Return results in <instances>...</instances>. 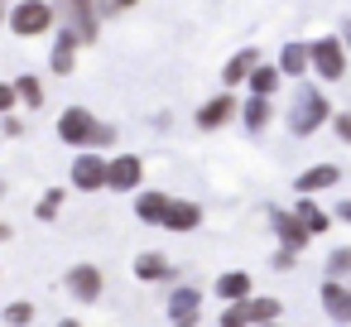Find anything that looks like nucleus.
Wrapping results in <instances>:
<instances>
[{
  "instance_id": "nucleus-6",
  "label": "nucleus",
  "mask_w": 351,
  "mask_h": 327,
  "mask_svg": "<svg viewBox=\"0 0 351 327\" xmlns=\"http://www.w3.org/2000/svg\"><path fill=\"white\" fill-rule=\"evenodd\" d=\"M279 313H284V303L260 293V298H241V303L221 308V327H260V322H279Z\"/></svg>"
},
{
  "instance_id": "nucleus-11",
  "label": "nucleus",
  "mask_w": 351,
  "mask_h": 327,
  "mask_svg": "<svg viewBox=\"0 0 351 327\" xmlns=\"http://www.w3.org/2000/svg\"><path fill=\"white\" fill-rule=\"evenodd\" d=\"M106 154H77L73 159V188L77 193H97V188H106Z\"/></svg>"
},
{
  "instance_id": "nucleus-34",
  "label": "nucleus",
  "mask_w": 351,
  "mask_h": 327,
  "mask_svg": "<svg viewBox=\"0 0 351 327\" xmlns=\"http://www.w3.org/2000/svg\"><path fill=\"white\" fill-rule=\"evenodd\" d=\"M341 39H346V49H351V15H346V25H341Z\"/></svg>"
},
{
  "instance_id": "nucleus-25",
  "label": "nucleus",
  "mask_w": 351,
  "mask_h": 327,
  "mask_svg": "<svg viewBox=\"0 0 351 327\" xmlns=\"http://www.w3.org/2000/svg\"><path fill=\"white\" fill-rule=\"evenodd\" d=\"M15 92H20V106H29V111H39V106H44V82H39L34 73L15 77Z\"/></svg>"
},
{
  "instance_id": "nucleus-9",
  "label": "nucleus",
  "mask_w": 351,
  "mask_h": 327,
  "mask_svg": "<svg viewBox=\"0 0 351 327\" xmlns=\"http://www.w3.org/2000/svg\"><path fill=\"white\" fill-rule=\"evenodd\" d=\"M269 221H274V236H279V245H284V250H298V255L308 250L313 231L298 221V212H284V207H274V212H269Z\"/></svg>"
},
{
  "instance_id": "nucleus-22",
  "label": "nucleus",
  "mask_w": 351,
  "mask_h": 327,
  "mask_svg": "<svg viewBox=\"0 0 351 327\" xmlns=\"http://www.w3.org/2000/svg\"><path fill=\"white\" fill-rule=\"evenodd\" d=\"M217 298H226V303L250 298V274H245V269H226V274H217Z\"/></svg>"
},
{
  "instance_id": "nucleus-27",
  "label": "nucleus",
  "mask_w": 351,
  "mask_h": 327,
  "mask_svg": "<svg viewBox=\"0 0 351 327\" xmlns=\"http://www.w3.org/2000/svg\"><path fill=\"white\" fill-rule=\"evenodd\" d=\"M5 322H10V327H34V303L15 298V303L5 308Z\"/></svg>"
},
{
  "instance_id": "nucleus-20",
  "label": "nucleus",
  "mask_w": 351,
  "mask_h": 327,
  "mask_svg": "<svg viewBox=\"0 0 351 327\" xmlns=\"http://www.w3.org/2000/svg\"><path fill=\"white\" fill-rule=\"evenodd\" d=\"M241 121H245L250 135H260V130L274 121V101H269V97H245V101H241Z\"/></svg>"
},
{
  "instance_id": "nucleus-16",
  "label": "nucleus",
  "mask_w": 351,
  "mask_h": 327,
  "mask_svg": "<svg viewBox=\"0 0 351 327\" xmlns=\"http://www.w3.org/2000/svg\"><path fill=\"white\" fill-rule=\"evenodd\" d=\"M260 63H265V58H260V49H241V53H231V58H226V68H221V87L231 92V87L250 82V73H255Z\"/></svg>"
},
{
  "instance_id": "nucleus-4",
  "label": "nucleus",
  "mask_w": 351,
  "mask_h": 327,
  "mask_svg": "<svg viewBox=\"0 0 351 327\" xmlns=\"http://www.w3.org/2000/svg\"><path fill=\"white\" fill-rule=\"evenodd\" d=\"M346 63H351V49H346L341 34L313 39V77H317V82H341V77H346Z\"/></svg>"
},
{
  "instance_id": "nucleus-39",
  "label": "nucleus",
  "mask_w": 351,
  "mask_h": 327,
  "mask_svg": "<svg viewBox=\"0 0 351 327\" xmlns=\"http://www.w3.org/2000/svg\"><path fill=\"white\" fill-rule=\"evenodd\" d=\"M0 197H5V183H0Z\"/></svg>"
},
{
  "instance_id": "nucleus-8",
  "label": "nucleus",
  "mask_w": 351,
  "mask_h": 327,
  "mask_svg": "<svg viewBox=\"0 0 351 327\" xmlns=\"http://www.w3.org/2000/svg\"><path fill=\"white\" fill-rule=\"evenodd\" d=\"M145 183V159L140 154H116L106 164V193H135Z\"/></svg>"
},
{
  "instance_id": "nucleus-36",
  "label": "nucleus",
  "mask_w": 351,
  "mask_h": 327,
  "mask_svg": "<svg viewBox=\"0 0 351 327\" xmlns=\"http://www.w3.org/2000/svg\"><path fill=\"white\" fill-rule=\"evenodd\" d=\"M0 241H10V226H5V221H0Z\"/></svg>"
},
{
  "instance_id": "nucleus-29",
  "label": "nucleus",
  "mask_w": 351,
  "mask_h": 327,
  "mask_svg": "<svg viewBox=\"0 0 351 327\" xmlns=\"http://www.w3.org/2000/svg\"><path fill=\"white\" fill-rule=\"evenodd\" d=\"M15 106H20V92H15V82H0V116H15Z\"/></svg>"
},
{
  "instance_id": "nucleus-33",
  "label": "nucleus",
  "mask_w": 351,
  "mask_h": 327,
  "mask_svg": "<svg viewBox=\"0 0 351 327\" xmlns=\"http://www.w3.org/2000/svg\"><path fill=\"white\" fill-rule=\"evenodd\" d=\"M135 5H140V0H111L106 10H135Z\"/></svg>"
},
{
  "instance_id": "nucleus-30",
  "label": "nucleus",
  "mask_w": 351,
  "mask_h": 327,
  "mask_svg": "<svg viewBox=\"0 0 351 327\" xmlns=\"http://www.w3.org/2000/svg\"><path fill=\"white\" fill-rule=\"evenodd\" d=\"M332 130H337L341 145H351V111H337V116H332Z\"/></svg>"
},
{
  "instance_id": "nucleus-26",
  "label": "nucleus",
  "mask_w": 351,
  "mask_h": 327,
  "mask_svg": "<svg viewBox=\"0 0 351 327\" xmlns=\"http://www.w3.org/2000/svg\"><path fill=\"white\" fill-rule=\"evenodd\" d=\"M327 279H351V245H337L327 255Z\"/></svg>"
},
{
  "instance_id": "nucleus-32",
  "label": "nucleus",
  "mask_w": 351,
  "mask_h": 327,
  "mask_svg": "<svg viewBox=\"0 0 351 327\" xmlns=\"http://www.w3.org/2000/svg\"><path fill=\"white\" fill-rule=\"evenodd\" d=\"M337 217H341V221H351V197H341V202H337Z\"/></svg>"
},
{
  "instance_id": "nucleus-17",
  "label": "nucleus",
  "mask_w": 351,
  "mask_h": 327,
  "mask_svg": "<svg viewBox=\"0 0 351 327\" xmlns=\"http://www.w3.org/2000/svg\"><path fill=\"white\" fill-rule=\"evenodd\" d=\"M77 49H82V39H77L73 29H63V34L53 39V53H49V68H53V77H68V73L77 68Z\"/></svg>"
},
{
  "instance_id": "nucleus-18",
  "label": "nucleus",
  "mask_w": 351,
  "mask_h": 327,
  "mask_svg": "<svg viewBox=\"0 0 351 327\" xmlns=\"http://www.w3.org/2000/svg\"><path fill=\"white\" fill-rule=\"evenodd\" d=\"M202 226V207L197 202H169V212H164V231H178V236H188V231H197Z\"/></svg>"
},
{
  "instance_id": "nucleus-14",
  "label": "nucleus",
  "mask_w": 351,
  "mask_h": 327,
  "mask_svg": "<svg viewBox=\"0 0 351 327\" xmlns=\"http://www.w3.org/2000/svg\"><path fill=\"white\" fill-rule=\"evenodd\" d=\"M322 313L341 327H351V284L341 279H322Z\"/></svg>"
},
{
  "instance_id": "nucleus-35",
  "label": "nucleus",
  "mask_w": 351,
  "mask_h": 327,
  "mask_svg": "<svg viewBox=\"0 0 351 327\" xmlns=\"http://www.w3.org/2000/svg\"><path fill=\"white\" fill-rule=\"evenodd\" d=\"M10 20V5H5V0H0V25H5Z\"/></svg>"
},
{
  "instance_id": "nucleus-3",
  "label": "nucleus",
  "mask_w": 351,
  "mask_h": 327,
  "mask_svg": "<svg viewBox=\"0 0 351 327\" xmlns=\"http://www.w3.org/2000/svg\"><path fill=\"white\" fill-rule=\"evenodd\" d=\"M58 25V5L53 0H15L10 5V20H5V29L15 34V39H39V34H49Z\"/></svg>"
},
{
  "instance_id": "nucleus-12",
  "label": "nucleus",
  "mask_w": 351,
  "mask_h": 327,
  "mask_svg": "<svg viewBox=\"0 0 351 327\" xmlns=\"http://www.w3.org/2000/svg\"><path fill=\"white\" fill-rule=\"evenodd\" d=\"M63 284H68V293H73L77 303H97V298H101V289H106V279H101V269H97V265H73Z\"/></svg>"
},
{
  "instance_id": "nucleus-28",
  "label": "nucleus",
  "mask_w": 351,
  "mask_h": 327,
  "mask_svg": "<svg viewBox=\"0 0 351 327\" xmlns=\"http://www.w3.org/2000/svg\"><path fill=\"white\" fill-rule=\"evenodd\" d=\"M63 197H68L63 188H49V193H44V202H39V221H53V217H58V207H63Z\"/></svg>"
},
{
  "instance_id": "nucleus-5",
  "label": "nucleus",
  "mask_w": 351,
  "mask_h": 327,
  "mask_svg": "<svg viewBox=\"0 0 351 327\" xmlns=\"http://www.w3.org/2000/svg\"><path fill=\"white\" fill-rule=\"evenodd\" d=\"M58 15H63V29H73L82 44H97L101 34V0H53Z\"/></svg>"
},
{
  "instance_id": "nucleus-24",
  "label": "nucleus",
  "mask_w": 351,
  "mask_h": 327,
  "mask_svg": "<svg viewBox=\"0 0 351 327\" xmlns=\"http://www.w3.org/2000/svg\"><path fill=\"white\" fill-rule=\"evenodd\" d=\"M293 212H298V221H303V226H308L313 236H322V231L332 226V217H327V212H322V207H317L313 197H298V202H293Z\"/></svg>"
},
{
  "instance_id": "nucleus-10",
  "label": "nucleus",
  "mask_w": 351,
  "mask_h": 327,
  "mask_svg": "<svg viewBox=\"0 0 351 327\" xmlns=\"http://www.w3.org/2000/svg\"><path fill=\"white\" fill-rule=\"evenodd\" d=\"M197 308H202V289L197 284H178L169 293V322L173 327H197Z\"/></svg>"
},
{
  "instance_id": "nucleus-37",
  "label": "nucleus",
  "mask_w": 351,
  "mask_h": 327,
  "mask_svg": "<svg viewBox=\"0 0 351 327\" xmlns=\"http://www.w3.org/2000/svg\"><path fill=\"white\" fill-rule=\"evenodd\" d=\"M58 327H82V322H73V317H63V322H58Z\"/></svg>"
},
{
  "instance_id": "nucleus-31",
  "label": "nucleus",
  "mask_w": 351,
  "mask_h": 327,
  "mask_svg": "<svg viewBox=\"0 0 351 327\" xmlns=\"http://www.w3.org/2000/svg\"><path fill=\"white\" fill-rule=\"evenodd\" d=\"M293 260H298V250H284V245H279V255H274V269H293Z\"/></svg>"
},
{
  "instance_id": "nucleus-15",
  "label": "nucleus",
  "mask_w": 351,
  "mask_h": 327,
  "mask_svg": "<svg viewBox=\"0 0 351 327\" xmlns=\"http://www.w3.org/2000/svg\"><path fill=\"white\" fill-rule=\"evenodd\" d=\"M279 73H284V77H308V73H313V44L289 39V44L279 49Z\"/></svg>"
},
{
  "instance_id": "nucleus-13",
  "label": "nucleus",
  "mask_w": 351,
  "mask_h": 327,
  "mask_svg": "<svg viewBox=\"0 0 351 327\" xmlns=\"http://www.w3.org/2000/svg\"><path fill=\"white\" fill-rule=\"evenodd\" d=\"M341 183V169L337 164H313V169H303L298 178H293V193L298 197H313V193H327V188H337Z\"/></svg>"
},
{
  "instance_id": "nucleus-7",
  "label": "nucleus",
  "mask_w": 351,
  "mask_h": 327,
  "mask_svg": "<svg viewBox=\"0 0 351 327\" xmlns=\"http://www.w3.org/2000/svg\"><path fill=\"white\" fill-rule=\"evenodd\" d=\"M236 116H241V101H236V97H231V92L221 87L217 97H207V101L197 106L193 125H197V130H221V125H231Z\"/></svg>"
},
{
  "instance_id": "nucleus-2",
  "label": "nucleus",
  "mask_w": 351,
  "mask_h": 327,
  "mask_svg": "<svg viewBox=\"0 0 351 327\" xmlns=\"http://www.w3.org/2000/svg\"><path fill=\"white\" fill-rule=\"evenodd\" d=\"M53 130H58V140L73 145V149H106V145L116 140V130H111L101 116H92L87 106H68Z\"/></svg>"
},
{
  "instance_id": "nucleus-19",
  "label": "nucleus",
  "mask_w": 351,
  "mask_h": 327,
  "mask_svg": "<svg viewBox=\"0 0 351 327\" xmlns=\"http://www.w3.org/2000/svg\"><path fill=\"white\" fill-rule=\"evenodd\" d=\"M135 279H140V284L173 279V265H169V255H159V250H140V255H135Z\"/></svg>"
},
{
  "instance_id": "nucleus-23",
  "label": "nucleus",
  "mask_w": 351,
  "mask_h": 327,
  "mask_svg": "<svg viewBox=\"0 0 351 327\" xmlns=\"http://www.w3.org/2000/svg\"><path fill=\"white\" fill-rule=\"evenodd\" d=\"M279 82H284V73H279V63H260L255 73H250V97H274L279 92Z\"/></svg>"
},
{
  "instance_id": "nucleus-38",
  "label": "nucleus",
  "mask_w": 351,
  "mask_h": 327,
  "mask_svg": "<svg viewBox=\"0 0 351 327\" xmlns=\"http://www.w3.org/2000/svg\"><path fill=\"white\" fill-rule=\"evenodd\" d=\"M260 327H284V322H260Z\"/></svg>"
},
{
  "instance_id": "nucleus-1",
  "label": "nucleus",
  "mask_w": 351,
  "mask_h": 327,
  "mask_svg": "<svg viewBox=\"0 0 351 327\" xmlns=\"http://www.w3.org/2000/svg\"><path fill=\"white\" fill-rule=\"evenodd\" d=\"M332 101H327V92L322 87H313V82H298V92H293V106H289V116H284V125L298 135V140H308V135H317L322 125H332Z\"/></svg>"
},
{
  "instance_id": "nucleus-21",
  "label": "nucleus",
  "mask_w": 351,
  "mask_h": 327,
  "mask_svg": "<svg viewBox=\"0 0 351 327\" xmlns=\"http://www.w3.org/2000/svg\"><path fill=\"white\" fill-rule=\"evenodd\" d=\"M169 193H140L135 197V217L140 221H149V226H164V212H169Z\"/></svg>"
},
{
  "instance_id": "nucleus-40",
  "label": "nucleus",
  "mask_w": 351,
  "mask_h": 327,
  "mask_svg": "<svg viewBox=\"0 0 351 327\" xmlns=\"http://www.w3.org/2000/svg\"><path fill=\"white\" fill-rule=\"evenodd\" d=\"M346 284H351V279H346Z\"/></svg>"
}]
</instances>
